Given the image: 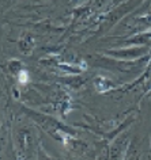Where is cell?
I'll use <instances>...</instances> for the list:
<instances>
[{
    "instance_id": "obj_1",
    "label": "cell",
    "mask_w": 151,
    "mask_h": 160,
    "mask_svg": "<svg viewBox=\"0 0 151 160\" xmlns=\"http://www.w3.org/2000/svg\"><path fill=\"white\" fill-rule=\"evenodd\" d=\"M18 81H19L21 86H26V84L29 83V72L25 69H22L19 72V75H18Z\"/></svg>"
}]
</instances>
